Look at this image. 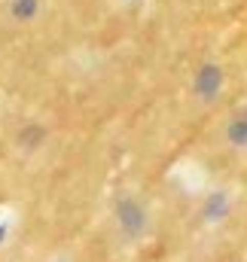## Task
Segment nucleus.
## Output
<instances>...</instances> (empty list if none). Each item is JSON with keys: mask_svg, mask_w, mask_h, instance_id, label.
I'll use <instances>...</instances> for the list:
<instances>
[{"mask_svg": "<svg viewBox=\"0 0 247 262\" xmlns=\"http://www.w3.org/2000/svg\"><path fill=\"white\" fill-rule=\"evenodd\" d=\"M217 85H220V70H217V67H204V70H201V76H198V89H201L204 95H208V92L214 95V92H217Z\"/></svg>", "mask_w": 247, "mask_h": 262, "instance_id": "nucleus-1", "label": "nucleus"}, {"mask_svg": "<svg viewBox=\"0 0 247 262\" xmlns=\"http://www.w3.org/2000/svg\"><path fill=\"white\" fill-rule=\"evenodd\" d=\"M12 9H15V15H18V18H28V15H34L37 0H15V3H12Z\"/></svg>", "mask_w": 247, "mask_h": 262, "instance_id": "nucleus-2", "label": "nucleus"}]
</instances>
